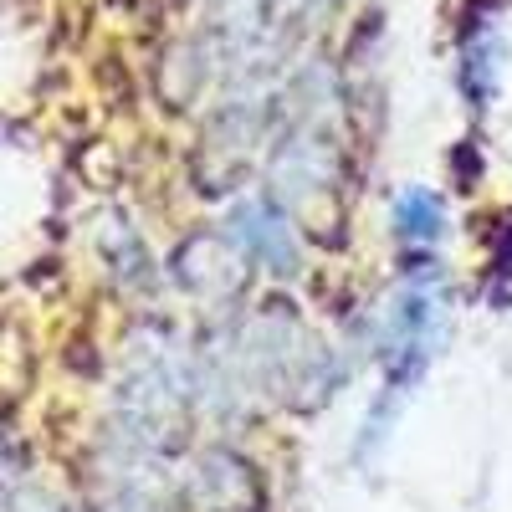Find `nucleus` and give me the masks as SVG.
Listing matches in <instances>:
<instances>
[{
    "label": "nucleus",
    "instance_id": "obj_1",
    "mask_svg": "<svg viewBox=\"0 0 512 512\" xmlns=\"http://www.w3.org/2000/svg\"><path fill=\"white\" fill-rule=\"evenodd\" d=\"M441 338V292L436 282H410L390 313V338H384V384H390V405H384L379 425L395 415V405L410 395V384L425 374Z\"/></svg>",
    "mask_w": 512,
    "mask_h": 512
},
{
    "label": "nucleus",
    "instance_id": "obj_2",
    "mask_svg": "<svg viewBox=\"0 0 512 512\" xmlns=\"http://www.w3.org/2000/svg\"><path fill=\"white\" fill-rule=\"evenodd\" d=\"M395 231H400V241L405 246H415V251H431L441 236H446V205H441V195L436 190H405L400 200H395Z\"/></svg>",
    "mask_w": 512,
    "mask_h": 512
},
{
    "label": "nucleus",
    "instance_id": "obj_3",
    "mask_svg": "<svg viewBox=\"0 0 512 512\" xmlns=\"http://www.w3.org/2000/svg\"><path fill=\"white\" fill-rule=\"evenodd\" d=\"M497 52H502V41H497V36H477L472 47H466V67H461V77H466V88H472L477 108H487V98H492Z\"/></svg>",
    "mask_w": 512,
    "mask_h": 512
}]
</instances>
